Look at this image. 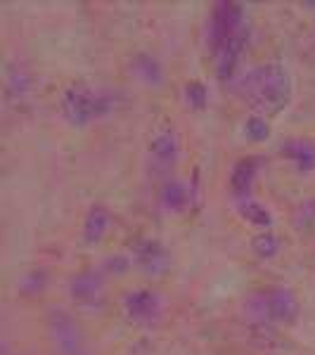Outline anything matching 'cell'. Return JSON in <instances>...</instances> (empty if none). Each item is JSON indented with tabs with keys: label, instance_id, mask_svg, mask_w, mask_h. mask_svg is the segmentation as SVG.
Here are the masks:
<instances>
[{
	"label": "cell",
	"instance_id": "obj_11",
	"mask_svg": "<svg viewBox=\"0 0 315 355\" xmlns=\"http://www.w3.org/2000/svg\"><path fill=\"white\" fill-rule=\"evenodd\" d=\"M256 173H259V159L249 157V159L237 162V166H235L232 173H230V187H232L235 197L249 199V192H251V185H254V180H256Z\"/></svg>",
	"mask_w": 315,
	"mask_h": 355
},
{
	"label": "cell",
	"instance_id": "obj_16",
	"mask_svg": "<svg viewBox=\"0 0 315 355\" xmlns=\"http://www.w3.org/2000/svg\"><path fill=\"white\" fill-rule=\"evenodd\" d=\"M244 133H247V137H251V140H256V142L266 140V137L271 135V128H268L266 116L251 114V116L247 119V123H244Z\"/></svg>",
	"mask_w": 315,
	"mask_h": 355
},
{
	"label": "cell",
	"instance_id": "obj_8",
	"mask_svg": "<svg viewBox=\"0 0 315 355\" xmlns=\"http://www.w3.org/2000/svg\"><path fill=\"white\" fill-rule=\"evenodd\" d=\"M135 263L150 275H162L169 270L171 266V256L164 249V244H159L157 239H147V242L137 244L135 249Z\"/></svg>",
	"mask_w": 315,
	"mask_h": 355
},
{
	"label": "cell",
	"instance_id": "obj_7",
	"mask_svg": "<svg viewBox=\"0 0 315 355\" xmlns=\"http://www.w3.org/2000/svg\"><path fill=\"white\" fill-rule=\"evenodd\" d=\"M69 291H71V299L78 306H88V308L100 306L102 299H105V279L95 270H83L71 279Z\"/></svg>",
	"mask_w": 315,
	"mask_h": 355
},
{
	"label": "cell",
	"instance_id": "obj_3",
	"mask_svg": "<svg viewBox=\"0 0 315 355\" xmlns=\"http://www.w3.org/2000/svg\"><path fill=\"white\" fill-rule=\"evenodd\" d=\"M247 313L251 320L261 324H278V327H287L294 324L296 318L301 313L299 296L294 294L289 287H266L259 289L247 303Z\"/></svg>",
	"mask_w": 315,
	"mask_h": 355
},
{
	"label": "cell",
	"instance_id": "obj_4",
	"mask_svg": "<svg viewBox=\"0 0 315 355\" xmlns=\"http://www.w3.org/2000/svg\"><path fill=\"white\" fill-rule=\"evenodd\" d=\"M48 336L57 355H88V341L81 324L67 311H50L48 315Z\"/></svg>",
	"mask_w": 315,
	"mask_h": 355
},
{
	"label": "cell",
	"instance_id": "obj_12",
	"mask_svg": "<svg viewBox=\"0 0 315 355\" xmlns=\"http://www.w3.org/2000/svg\"><path fill=\"white\" fill-rule=\"evenodd\" d=\"M112 227V214L105 206H93L85 216L83 223V239L85 244H100L105 239V234Z\"/></svg>",
	"mask_w": 315,
	"mask_h": 355
},
{
	"label": "cell",
	"instance_id": "obj_15",
	"mask_svg": "<svg viewBox=\"0 0 315 355\" xmlns=\"http://www.w3.org/2000/svg\"><path fill=\"white\" fill-rule=\"evenodd\" d=\"M251 249H254V254L259 256V259H273V256L280 254V249H282V242H280L278 234L273 232H261L254 237V242H251Z\"/></svg>",
	"mask_w": 315,
	"mask_h": 355
},
{
	"label": "cell",
	"instance_id": "obj_18",
	"mask_svg": "<svg viewBox=\"0 0 315 355\" xmlns=\"http://www.w3.org/2000/svg\"><path fill=\"white\" fill-rule=\"evenodd\" d=\"M185 95H187V102L194 107V110H202V107L206 105V97H209V93H206L204 83L199 81H190L185 88Z\"/></svg>",
	"mask_w": 315,
	"mask_h": 355
},
{
	"label": "cell",
	"instance_id": "obj_1",
	"mask_svg": "<svg viewBox=\"0 0 315 355\" xmlns=\"http://www.w3.org/2000/svg\"><path fill=\"white\" fill-rule=\"evenodd\" d=\"M237 93L259 116H278L289 107L294 85L287 67L280 62H263L239 78Z\"/></svg>",
	"mask_w": 315,
	"mask_h": 355
},
{
	"label": "cell",
	"instance_id": "obj_9",
	"mask_svg": "<svg viewBox=\"0 0 315 355\" xmlns=\"http://www.w3.org/2000/svg\"><path fill=\"white\" fill-rule=\"evenodd\" d=\"M280 154L287 157L296 168L303 171V173H311V171H315V142H311V140L291 137V140L282 142Z\"/></svg>",
	"mask_w": 315,
	"mask_h": 355
},
{
	"label": "cell",
	"instance_id": "obj_5",
	"mask_svg": "<svg viewBox=\"0 0 315 355\" xmlns=\"http://www.w3.org/2000/svg\"><path fill=\"white\" fill-rule=\"evenodd\" d=\"M247 12L244 5L239 3H219L211 10V24H209V38L211 48L235 38H247Z\"/></svg>",
	"mask_w": 315,
	"mask_h": 355
},
{
	"label": "cell",
	"instance_id": "obj_13",
	"mask_svg": "<svg viewBox=\"0 0 315 355\" xmlns=\"http://www.w3.org/2000/svg\"><path fill=\"white\" fill-rule=\"evenodd\" d=\"M159 202L169 211H185L192 204V187L180 180H169L159 192Z\"/></svg>",
	"mask_w": 315,
	"mask_h": 355
},
{
	"label": "cell",
	"instance_id": "obj_6",
	"mask_svg": "<svg viewBox=\"0 0 315 355\" xmlns=\"http://www.w3.org/2000/svg\"><path fill=\"white\" fill-rule=\"evenodd\" d=\"M124 311L133 322L150 324L152 320H157L159 315H162V299H159L157 291L135 289V291H130V294H126Z\"/></svg>",
	"mask_w": 315,
	"mask_h": 355
},
{
	"label": "cell",
	"instance_id": "obj_2",
	"mask_svg": "<svg viewBox=\"0 0 315 355\" xmlns=\"http://www.w3.org/2000/svg\"><path fill=\"white\" fill-rule=\"evenodd\" d=\"M60 107L62 116L69 123L83 128V125L112 114L114 107H117V100H114L112 90L100 88L95 83H74L62 93Z\"/></svg>",
	"mask_w": 315,
	"mask_h": 355
},
{
	"label": "cell",
	"instance_id": "obj_17",
	"mask_svg": "<svg viewBox=\"0 0 315 355\" xmlns=\"http://www.w3.org/2000/svg\"><path fill=\"white\" fill-rule=\"evenodd\" d=\"M5 90H8V95L12 97V95H24L28 93V76L24 71H8V76H5Z\"/></svg>",
	"mask_w": 315,
	"mask_h": 355
},
{
	"label": "cell",
	"instance_id": "obj_14",
	"mask_svg": "<svg viewBox=\"0 0 315 355\" xmlns=\"http://www.w3.org/2000/svg\"><path fill=\"white\" fill-rule=\"evenodd\" d=\"M239 214L259 227H271V223H273V216L268 214L266 206H261L259 202H254V199H242V204H239Z\"/></svg>",
	"mask_w": 315,
	"mask_h": 355
},
{
	"label": "cell",
	"instance_id": "obj_10",
	"mask_svg": "<svg viewBox=\"0 0 315 355\" xmlns=\"http://www.w3.org/2000/svg\"><path fill=\"white\" fill-rule=\"evenodd\" d=\"M150 154H152L154 164L162 166V168L173 164L176 157H178V137H176L173 130L171 128L159 130L150 142Z\"/></svg>",
	"mask_w": 315,
	"mask_h": 355
}]
</instances>
